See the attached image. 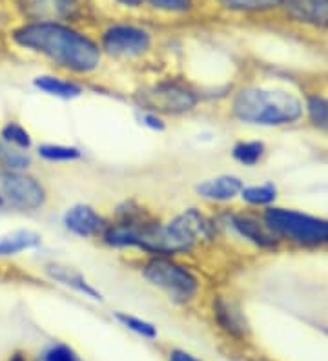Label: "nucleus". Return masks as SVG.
<instances>
[{
	"instance_id": "f257e3e1",
	"label": "nucleus",
	"mask_w": 328,
	"mask_h": 361,
	"mask_svg": "<svg viewBox=\"0 0 328 361\" xmlns=\"http://www.w3.org/2000/svg\"><path fill=\"white\" fill-rule=\"evenodd\" d=\"M15 44L42 55L71 73H93L102 64V49L92 37L62 23H26L11 33Z\"/></svg>"
},
{
	"instance_id": "f03ea898",
	"label": "nucleus",
	"mask_w": 328,
	"mask_h": 361,
	"mask_svg": "<svg viewBox=\"0 0 328 361\" xmlns=\"http://www.w3.org/2000/svg\"><path fill=\"white\" fill-rule=\"evenodd\" d=\"M305 114V104L292 92L279 88L248 86L236 93L232 115L237 121L252 126H288L296 124Z\"/></svg>"
},
{
	"instance_id": "7ed1b4c3",
	"label": "nucleus",
	"mask_w": 328,
	"mask_h": 361,
	"mask_svg": "<svg viewBox=\"0 0 328 361\" xmlns=\"http://www.w3.org/2000/svg\"><path fill=\"white\" fill-rule=\"evenodd\" d=\"M262 221L279 238V241L286 239L301 247L328 245V219L323 217L288 208H268Z\"/></svg>"
},
{
	"instance_id": "20e7f679",
	"label": "nucleus",
	"mask_w": 328,
	"mask_h": 361,
	"mask_svg": "<svg viewBox=\"0 0 328 361\" xmlns=\"http://www.w3.org/2000/svg\"><path fill=\"white\" fill-rule=\"evenodd\" d=\"M142 276L153 286L166 292L175 303H188L199 292V279L177 261L164 256H155L145 264Z\"/></svg>"
},
{
	"instance_id": "39448f33",
	"label": "nucleus",
	"mask_w": 328,
	"mask_h": 361,
	"mask_svg": "<svg viewBox=\"0 0 328 361\" xmlns=\"http://www.w3.org/2000/svg\"><path fill=\"white\" fill-rule=\"evenodd\" d=\"M0 194L6 207L20 212H37L48 201V192L39 179L26 172H4L0 176Z\"/></svg>"
},
{
	"instance_id": "423d86ee",
	"label": "nucleus",
	"mask_w": 328,
	"mask_h": 361,
	"mask_svg": "<svg viewBox=\"0 0 328 361\" xmlns=\"http://www.w3.org/2000/svg\"><path fill=\"white\" fill-rule=\"evenodd\" d=\"M152 33L133 24H111L101 39L102 51L114 57H140L152 49Z\"/></svg>"
},
{
	"instance_id": "0eeeda50",
	"label": "nucleus",
	"mask_w": 328,
	"mask_h": 361,
	"mask_svg": "<svg viewBox=\"0 0 328 361\" xmlns=\"http://www.w3.org/2000/svg\"><path fill=\"white\" fill-rule=\"evenodd\" d=\"M142 102L148 106L153 114H171L179 115L192 111L197 106L199 99L190 88L179 82H161L150 88L142 95Z\"/></svg>"
},
{
	"instance_id": "6e6552de",
	"label": "nucleus",
	"mask_w": 328,
	"mask_h": 361,
	"mask_svg": "<svg viewBox=\"0 0 328 361\" xmlns=\"http://www.w3.org/2000/svg\"><path fill=\"white\" fill-rule=\"evenodd\" d=\"M279 8L292 23L328 30V0H281Z\"/></svg>"
},
{
	"instance_id": "1a4fd4ad",
	"label": "nucleus",
	"mask_w": 328,
	"mask_h": 361,
	"mask_svg": "<svg viewBox=\"0 0 328 361\" xmlns=\"http://www.w3.org/2000/svg\"><path fill=\"white\" fill-rule=\"evenodd\" d=\"M62 225L77 238L90 239L101 235L106 228L102 216L90 204H75L68 208L62 217Z\"/></svg>"
},
{
	"instance_id": "9d476101",
	"label": "nucleus",
	"mask_w": 328,
	"mask_h": 361,
	"mask_svg": "<svg viewBox=\"0 0 328 361\" xmlns=\"http://www.w3.org/2000/svg\"><path fill=\"white\" fill-rule=\"evenodd\" d=\"M31 23H62L79 11V0H24Z\"/></svg>"
},
{
	"instance_id": "9b49d317",
	"label": "nucleus",
	"mask_w": 328,
	"mask_h": 361,
	"mask_svg": "<svg viewBox=\"0 0 328 361\" xmlns=\"http://www.w3.org/2000/svg\"><path fill=\"white\" fill-rule=\"evenodd\" d=\"M214 317L217 325L226 332L228 336L237 339H245L250 334V325L246 322L245 314L239 309L236 301L228 300L224 295H217L214 300Z\"/></svg>"
},
{
	"instance_id": "f8f14e48",
	"label": "nucleus",
	"mask_w": 328,
	"mask_h": 361,
	"mask_svg": "<svg viewBox=\"0 0 328 361\" xmlns=\"http://www.w3.org/2000/svg\"><path fill=\"white\" fill-rule=\"evenodd\" d=\"M230 223L241 238L248 239L255 247L274 250L279 245V238L265 225V221H259L250 214H233L230 217Z\"/></svg>"
},
{
	"instance_id": "ddd939ff",
	"label": "nucleus",
	"mask_w": 328,
	"mask_h": 361,
	"mask_svg": "<svg viewBox=\"0 0 328 361\" xmlns=\"http://www.w3.org/2000/svg\"><path fill=\"white\" fill-rule=\"evenodd\" d=\"M245 188L243 180L236 176H219L214 179L202 180L197 185V194L208 201H217V203H226L232 201L237 195H241V190Z\"/></svg>"
},
{
	"instance_id": "4468645a",
	"label": "nucleus",
	"mask_w": 328,
	"mask_h": 361,
	"mask_svg": "<svg viewBox=\"0 0 328 361\" xmlns=\"http://www.w3.org/2000/svg\"><path fill=\"white\" fill-rule=\"evenodd\" d=\"M46 272H48V276L51 279H55V281L62 283V285L66 286H70V288L80 292V294H84L86 298H92V300H99V301L102 300L101 292H97L95 288L86 281V278H84L83 274L77 272V270L71 269V267L51 263L46 267Z\"/></svg>"
},
{
	"instance_id": "2eb2a0df",
	"label": "nucleus",
	"mask_w": 328,
	"mask_h": 361,
	"mask_svg": "<svg viewBox=\"0 0 328 361\" xmlns=\"http://www.w3.org/2000/svg\"><path fill=\"white\" fill-rule=\"evenodd\" d=\"M40 243H42L40 233L33 230H15L6 235H0V257L18 256L20 252L40 247Z\"/></svg>"
},
{
	"instance_id": "dca6fc26",
	"label": "nucleus",
	"mask_w": 328,
	"mask_h": 361,
	"mask_svg": "<svg viewBox=\"0 0 328 361\" xmlns=\"http://www.w3.org/2000/svg\"><path fill=\"white\" fill-rule=\"evenodd\" d=\"M33 86L40 90L42 93H48L51 97L59 99H75L83 95V88L79 84L71 82V80L59 79L53 75H39L33 79Z\"/></svg>"
},
{
	"instance_id": "f3484780",
	"label": "nucleus",
	"mask_w": 328,
	"mask_h": 361,
	"mask_svg": "<svg viewBox=\"0 0 328 361\" xmlns=\"http://www.w3.org/2000/svg\"><path fill=\"white\" fill-rule=\"evenodd\" d=\"M0 141L4 142L8 148H15V150L22 152H28L33 146L31 133L22 124H18L17 121H9V123L2 126V130H0Z\"/></svg>"
},
{
	"instance_id": "a211bd4d",
	"label": "nucleus",
	"mask_w": 328,
	"mask_h": 361,
	"mask_svg": "<svg viewBox=\"0 0 328 361\" xmlns=\"http://www.w3.org/2000/svg\"><path fill=\"white\" fill-rule=\"evenodd\" d=\"M219 6L232 13H267L277 9L281 0H215Z\"/></svg>"
},
{
	"instance_id": "6ab92c4d",
	"label": "nucleus",
	"mask_w": 328,
	"mask_h": 361,
	"mask_svg": "<svg viewBox=\"0 0 328 361\" xmlns=\"http://www.w3.org/2000/svg\"><path fill=\"white\" fill-rule=\"evenodd\" d=\"M245 203L250 207H270L272 203H276L277 199V188L272 183H265V185L255 186H245L241 190L239 195Z\"/></svg>"
},
{
	"instance_id": "aec40b11",
	"label": "nucleus",
	"mask_w": 328,
	"mask_h": 361,
	"mask_svg": "<svg viewBox=\"0 0 328 361\" xmlns=\"http://www.w3.org/2000/svg\"><path fill=\"white\" fill-rule=\"evenodd\" d=\"M305 111L308 115V121L312 126H315L321 132L328 133V99L321 95H312L305 104Z\"/></svg>"
},
{
	"instance_id": "412c9836",
	"label": "nucleus",
	"mask_w": 328,
	"mask_h": 361,
	"mask_svg": "<svg viewBox=\"0 0 328 361\" xmlns=\"http://www.w3.org/2000/svg\"><path fill=\"white\" fill-rule=\"evenodd\" d=\"M40 159L48 161V163H70V161H77L80 159V150L75 146H64V145H40L39 146Z\"/></svg>"
},
{
	"instance_id": "4be33fe9",
	"label": "nucleus",
	"mask_w": 328,
	"mask_h": 361,
	"mask_svg": "<svg viewBox=\"0 0 328 361\" xmlns=\"http://www.w3.org/2000/svg\"><path fill=\"white\" fill-rule=\"evenodd\" d=\"M265 145L261 141H243L233 146L232 155L237 163L245 164V166H255L265 155Z\"/></svg>"
},
{
	"instance_id": "5701e85b",
	"label": "nucleus",
	"mask_w": 328,
	"mask_h": 361,
	"mask_svg": "<svg viewBox=\"0 0 328 361\" xmlns=\"http://www.w3.org/2000/svg\"><path fill=\"white\" fill-rule=\"evenodd\" d=\"M0 164L6 172H26L31 166V157L28 152L15 150V148H0Z\"/></svg>"
},
{
	"instance_id": "b1692460",
	"label": "nucleus",
	"mask_w": 328,
	"mask_h": 361,
	"mask_svg": "<svg viewBox=\"0 0 328 361\" xmlns=\"http://www.w3.org/2000/svg\"><path fill=\"white\" fill-rule=\"evenodd\" d=\"M115 319H117L121 325H124L128 331H133L135 334L142 336V338L148 339H155L157 338V329L152 325V323L145 322V319H139L135 316H128L124 312H117L115 314Z\"/></svg>"
},
{
	"instance_id": "393cba45",
	"label": "nucleus",
	"mask_w": 328,
	"mask_h": 361,
	"mask_svg": "<svg viewBox=\"0 0 328 361\" xmlns=\"http://www.w3.org/2000/svg\"><path fill=\"white\" fill-rule=\"evenodd\" d=\"M146 2L157 11L174 15L190 13L193 9V0H146Z\"/></svg>"
},
{
	"instance_id": "a878e982",
	"label": "nucleus",
	"mask_w": 328,
	"mask_h": 361,
	"mask_svg": "<svg viewBox=\"0 0 328 361\" xmlns=\"http://www.w3.org/2000/svg\"><path fill=\"white\" fill-rule=\"evenodd\" d=\"M44 361H79L70 347L66 345H55L46 353Z\"/></svg>"
},
{
	"instance_id": "bb28decb",
	"label": "nucleus",
	"mask_w": 328,
	"mask_h": 361,
	"mask_svg": "<svg viewBox=\"0 0 328 361\" xmlns=\"http://www.w3.org/2000/svg\"><path fill=\"white\" fill-rule=\"evenodd\" d=\"M142 124L152 130H159V132H161V130H164V126H166V124H164V121H162L157 114H153V111H148V114L142 115Z\"/></svg>"
},
{
	"instance_id": "cd10ccee",
	"label": "nucleus",
	"mask_w": 328,
	"mask_h": 361,
	"mask_svg": "<svg viewBox=\"0 0 328 361\" xmlns=\"http://www.w3.org/2000/svg\"><path fill=\"white\" fill-rule=\"evenodd\" d=\"M170 361H201L197 360V357H193L192 354L184 353V350H174V353L170 354Z\"/></svg>"
},
{
	"instance_id": "c85d7f7f",
	"label": "nucleus",
	"mask_w": 328,
	"mask_h": 361,
	"mask_svg": "<svg viewBox=\"0 0 328 361\" xmlns=\"http://www.w3.org/2000/svg\"><path fill=\"white\" fill-rule=\"evenodd\" d=\"M115 2H119V4L124 6V8L135 9V8H140V6L145 4L146 0H115Z\"/></svg>"
},
{
	"instance_id": "c756f323",
	"label": "nucleus",
	"mask_w": 328,
	"mask_h": 361,
	"mask_svg": "<svg viewBox=\"0 0 328 361\" xmlns=\"http://www.w3.org/2000/svg\"><path fill=\"white\" fill-rule=\"evenodd\" d=\"M9 361H26V360H24V356H22L20 353H17V354H13V356L9 357Z\"/></svg>"
},
{
	"instance_id": "7c9ffc66",
	"label": "nucleus",
	"mask_w": 328,
	"mask_h": 361,
	"mask_svg": "<svg viewBox=\"0 0 328 361\" xmlns=\"http://www.w3.org/2000/svg\"><path fill=\"white\" fill-rule=\"evenodd\" d=\"M6 207V201L4 197H2V194H0V208H4Z\"/></svg>"
}]
</instances>
